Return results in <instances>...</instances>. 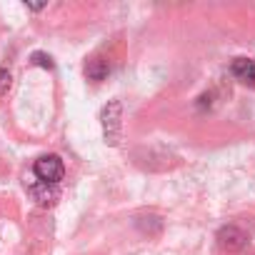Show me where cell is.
<instances>
[{
  "label": "cell",
  "mask_w": 255,
  "mask_h": 255,
  "mask_svg": "<svg viewBox=\"0 0 255 255\" xmlns=\"http://www.w3.org/2000/svg\"><path fill=\"white\" fill-rule=\"evenodd\" d=\"M30 63L38 65V68H45V70H53L55 68V63H53V58L48 53H33L30 55Z\"/></svg>",
  "instance_id": "52a82bcc"
},
{
  "label": "cell",
  "mask_w": 255,
  "mask_h": 255,
  "mask_svg": "<svg viewBox=\"0 0 255 255\" xmlns=\"http://www.w3.org/2000/svg\"><path fill=\"white\" fill-rule=\"evenodd\" d=\"M100 125H103V138L110 148H115L123 138V105L120 100H108L100 110Z\"/></svg>",
  "instance_id": "6da1fadb"
},
{
  "label": "cell",
  "mask_w": 255,
  "mask_h": 255,
  "mask_svg": "<svg viewBox=\"0 0 255 255\" xmlns=\"http://www.w3.org/2000/svg\"><path fill=\"white\" fill-rule=\"evenodd\" d=\"M25 8H28V10H33V13H38V10H43V8H45V3H40V5H33V3H25Z\"/></svg>",
  "instance_id": "9c48e42d"
},
{
  "label": "cell",
  "mask_w": 255,
  "mask_h": 255,
  "mask_svg": "<svg viewBox=\"0 0 255 255\" xmlns=\"http://www.w3.org/2000/svg\"><path fill=\"white\" fill-rule=\"evenodd\" d=\"M108 75H110V63H108L105 58H93V60H88V65H85V78H88V80L100 83V80H105Z\"/></svg>",
  "instance_id": "8992f818"
},
{
  "label": "cell",
  "mask_w": 255,
  "mask_h": 255,
  "mask_svg": "<svg viewBox=\"0 0 255 255\" xmlns=\"http://www.w3.org/2000/svg\"><path fill=\"white\" fill-rule=\"evenodd\" d=\"M218 243L225 250H243L248 245V233L238 225H225L218 230Z\"/></svg>",
  "instance_id": "3957f363"
},
{
  "label": "cell",
  "mask_w": 255,
  "mask_h": 255,
  "mask_svg": "<svg viewBox=\"0 0 255 255\" xmlns=\"http://www.w3.org/2000/svg\"><path fill=\"white\" fill-rule=\"evenodd\" d=\"M10 83H13V78H10V70H8V68H0V95H3V93H8Z\"/></svg>",
  "instance_id": "ba28073f"
},
{
  "label": "cell",
  "mask_w": 255,
  "mask_h": 255,
  "mask_svg": "<svg viewBox=\"0 0 255 255\" xmlns=\"http://www.w3.org/2000/svg\"><path fill=\"white\" fill-rule=\"evenodd\" d=\"M28 193H30V198L38 203V205H43V208H48V205H53L58 198H60V193H58V188L55 185H48V183H30L28 185Z\"/></svg>",
  "instance_id": "277c9868"
},
{
  "label": "cell",
  "mask_w": 255,
  "mask_h": 255,
  "mask_svg": "<svg viewBox=\"0 0 255 255\" xmlns=\"http://www.w3.org/2000/svg\"><path fill=\"white\" fill-rule=\"evenodd\" d=\"M230 73L245 83V85H255V60H248V58H235L233 65H230Z\"/></svg>",
  "instance_id": "5b68a950"
},
{
  "label": "cell",
  "mask_w": 255,
  "mask_h": 255,
  "mask_svg": "<svg viewBox=\"0 0 255 255\" xmlns=\"http://www.w3.org/2000/svg\"><path fill=\"white\" fill-rule=\"evenodd\" d=\"M33 173H35V178H38L40 183L58 185V183L63 180V175H65V165H63V160H60L58 155H43V158L35 160Z\"/></svg>",
  "instance_id": "7a4b0ae2"
}]
</instances>
